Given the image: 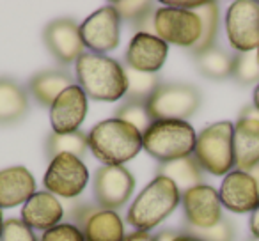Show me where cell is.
<instances>
[{
  "label": "cell",
  "instance_id": "1",
  "mask_svg": "<svg viewBox=\"0 0 259 241\" xmlns=\"http://www.w3.org/2000/svg\"><path fill=\"white\" fill-rule=\"evenodd\" d=\"M75 75L78 85L91 100L117 101L126 96L128 82L124 66L112 57L85 52L75 62Z\"/></svg>",
  "mask_w": 259,
  "mask_h": 241
},
{
  "label": "cell",
  "instance_id": "2",
  "mask_svg": "<svg viewBox=\"0 0 259 241\" xmlns=\"http://www.w3.org/2000/svg\"><path fill=\"white\" fill-rule=\"evenodd\" d=\"M89 151L105 165H122L142 149V133L121 119H105L87 133Z\"/></svg>",
  "mask_w": 259,
  "mask_h": 241
},
{
  "label": "cell",
  "instance_id": "3",
  "mask_svg": "<svg viewBox=\"0 0 259 241\" xmlns=\"http://www.w3.org/2000/svg\"><path fill=\"white\" fill-rule=\"evenodd\" d=\"M180 202L181 191L176 184L169 177L155 176V179L149 181L148 186L132 202L126 213V222L135 227V230L149 232L172 215Z\"/></svg>",
  "mask_w": 259,
  "mask_h": 241
},
{
  "label": "cell",
  "instance_id": "4",
  "mask_svg": "<svg viewBox=\"0 0 259 241\" xmlns=\"http://www.w3.org/2000/svg\"><path fill=\"white\" fill-rule=\"evenodd\" d=\"M197 133L187 121H153L142 133V149L160 163L194 155Z\"/></svg>",
  "mask_w": 259,
  "mask_h": 241
},
{
  "label": "cell",
  "instance_id": "5",
  "mask_svg": "<svg viewBox=\"0 0 259 241\" xmlns=\"http://www.w3.org/2000/svg\"><path fill=\"white\" fill-rule=\"evenodd\" d=\"M194 158L211 176H227L234 170V124L219 121L197 135Z\"/></svg>",
  "mask_w": 259,
  "mask_h": 241
},
{
  "label": "cell",
  "instance_id": "6",
  "mask_svg": "<svg viewBox=\"0 0 259 241\" xmlns=\"http://www.w3.org/2000/svg\"><path fill=\"white\" fill-rule=\"evenodd\" d=\"M146 105L153 121H187L201 107V92L188 83H162Z\"/></svg>",
  "mask_w": 259,
  "mask_h": 241
},
{
  "label": "cell",
  "instance_id": "7",
  "mask_svg": "<svg viewBox=\"0 0 259 241\" xmlns=\"http://www.w3.org/2000/svg\"><path fill=\"white\" fill-rule=\"evenodd\" d=\"M153 30L167 44L192 50L201 39L202 25L195 11L163 6L153 15Z\"/></svg>",
  "mask_w": 259,
  "mask_h": 241
},
{
  "label": "cell",
  "instance_id": "8",
  "mask_svg": "<svg viewBox=\"0 0 259 241\" xmlns=\"http://www.w3.org/2000/svg\"><path fill=\"white\" fill-rule=\"evenodd\" d=\"M89 183V170L82 158L73 155H59L50 160L43 184L55 197L75 199L85 190Z\"/></svg>",
  "mask_w": 259,
  "mask_h": 241
},
{
  "label": "cell",
  "instance_id": "9",
  "mask_svg": "<svg viewBox=\"0 0 259 241\" xmlns=\"http://www.w3.org/2000/svg\"><path fill=\"white\" fill-rule=\"evenodd\" d=\"M226 32L229 44L240 54L259 48V2L236 0L226 13Z\"/></svg>",
  "mask_w": 259,
  "mask_h": 241
},
{
  "label": "cell",
  "instance_id": "10",
  "mask_svg": "<svg viewBox=\"0 0 259 241\" xmlns=\"http://www.w3.org/2000/svg\"><path fill=\"white\" fill-rule=\"evenodd\" d=\"M135 190V177L124 165H103L96 170L93 191L98 206L105 209L122 208Z\"/></svg>",
  "mask_w": 259,
  "mask_h": 241
},
{
  "label": "cell",
  "instance_id": "11",
  "mask_svg": "<svg viewBox=\"0 0 259 241\" xmlns=\"http://www.w3.org/2000/svg\"><path fill=\"white\" fill-rule=\"evenodd\" d=\"M83 46L89 48L91 54L105 55L119 46L121 39V18L112 4L94 11L91 16L80 23Z\"/></svg>",
  "mask_w": 259,
  "mask_h": 241
},
{
  "label": "cell",
  "instance_id": "12",
  "mask_svg": "<svg viewBox=\"0 0 259 241\" xmlns=\"http://www.w3.org/2000/svg\"><path fill=\"white\" fill-rule=\"evenodd\" d=\"M75 225L82 230L85 241H122L124 222L117 211L105 209L101 206L80 204L71 213Z\"/></svg>",
  "mask_w": 259,
  "mask_h": 241
},
{
  "label": "cell",
  "instance_id": "13",
  "mask_svg": "<svg viewBox=\"0 0 259 241\" xmlns=\"http://www.w3.org/2000/svg\"><path fill=\"white\" fill-rule=\"evenodd\" d=\"M185 213V225L194 229H208L224 218L219 190L209 184H199L181 195Z\"/></svg>",
  "mask_w": 259,
  "mask_h": 241
},
{
  "label": "cell",
  "instance_id": "14",
  "mask_svg": "<svg viewBox=\"0 0 259 241\" xmlns=\"http://www.w3.org/2000/svg\"><path fill=\"white\" fill-rule=\"evenodd\" d=\"M43 41L48 52L61 64L76 62L83 52V41L80 34V25L71 18H57L45 27Z\"/></svg>",
  "mask_w": 259,
  "mask_h": 241
},
{
  "label": "cell",
  "instance_id": "15",
  "mask_svg": "<svg viewBox=\"0 0 259 241\" xmlns=\"http://www.w3.org/2000/svg\"><path fill=\"white\" fill-rule=\"evenodd\" d=\"M87 94L83 89L75 83L69 89H66L54 105L50 107V123L54 133H73L78 131L80 124L87 117Z\"/></svg>",
  "mask_w": 259,
  "mask_h": 241
},
{
  "label": "cell",
  "instance_id": "16",
  "mask_svg": "<svg viewBox=\"0 0 259 241\" xmlns=\"http://www.w3.org/2000/svg\"><path fill=\"white\" fill-rule=\"evenodd\" d=\"M219 195L222 208L238 215L252 213L259 206L257 184L254 177L245 170L234 169L227 176H224Z\"/></svg>",
  "mask_w": 259,
  "mask_h": 241
},
{
  "label": "cell",
  "instance_id": "17",
  "mask_svg": "<svg viewBox=\"0 0 259 241\" xmlns=\"http://www.w3.org/2000/svg\"><path fill=\"white\" fill-rule=\"evenodd\" d=\"M167 55H169V44L160 39L156 34L137 32L126 48L124 61L126 66L135 71L158 73L165 64Z\"/></svg>",
  "mask_w": 259,
  "mask_h": 241
},
{
  "label": "cell",
  "instance_id": "18",
  "mask_svg": "<svg viewBox=\"0 0 259 241\" xmlns=\"http://www.w3.org/2000/svg\"><path fill=\"white\" fill-rule=\"evenodd\" d=\"M64 216V208L50 191H36L22 208V220L32 230H47L59 225Z\"/></svg>",
  "mask_w": 259,
  "mask_h": 241
},
{
  "label": "cell",
  "instance_id": "19",
  "mask_svg": "<svg viewBox=\"0 0 259 241\" xmlns=\"http://www.w3.org/2000/svg\"><path fill=\"white\" fill-rule=\"evenodd\" d=\"M36 194V179L23 165L0 170V209L22 206Z\"/></svg>",
  "mask_w": 259,
  "mask_h": 241
},
{
  "label": "cell",
  "instance_id": "20",
  "mask_svg": "<svg viewBox=\"0 0 259 241\" xmlns=\"http://www.w3.org/2000/svg\"><path fill=\"white\" fill-rule=\"evenodd\" d=\"M259 163V121L238 117L234 123V167L248 172Z\"/></svg>",
  "mask_w": 259,
  "mask_h": 241
},
{
  "label": "cell",
  "instance_id": "21",
  "mask_svg": "<svg viewBox=\"0 0 259 241\" xmlns=\"http://www.w3.org/2000/svg\"><path fill=\"white\" fill-rule=\"evenodd\" d=\"M73 83V76L64 69H45L39 71L29 80V92L34 100L43 107L50 108L54 101L69 89Z\"/></svg>",
  "mask_w": 259,
  "mask_h": 241
},
{
  "label": "cell",
  "instance_id": "22",
  "mask_svg": "<svg viewBox=\"0 0 259 241\" xmlns=\"http://www.w3.org/2000/svg\"><path fill=\"white\" fill-rule=\"evenodd\" d=\"M29 112V94L13 78L0 76V126L20 123Z\"/></svg>",
  "mask_w": 259,
  "mask_h": 241
},
{
  "label": "cell",
  "instance_id": "23",
  "mask_svg": "<svg viewBox=\"0 0 259 241\" xmlns=\"http://www.w3.org/2000/svg\"><path fill=\"white\" fill-rule=\"evenodd\" d=\"M156 176L169 177L178 186V190L181 191V195L185 191L202 184V179H204L202 177V169L197 163V160L194 158V155L181 160H174V162L162 163L158 167V170H156Z\"/></svg>",
  "mask_w": 259,
  "mask_h": 241
},
{
  "label": "cell",
  "instance_id": "24",
  "mask_svg": "<svg viewBox=\"0 0 259 241\" xmlns=\"http://www.w3.org/2000/svg\"><path fill=\"white\" fill-rule=\"evenodd\" d=\"M234 55L227 54L219 46H213L202 54L195 55V66L199 73L209 80H224L233 75Z\"/></svg>",
  "mask_w": 259,
  "mask_h": 241
},
{
  "label": "cell",
  "instance_id": "25",
  "mask_svg": "<svg viewBox=\"0 0 259 241\" xmlns=\"http://www.w3.org/2000/svg\"><path fill=\"white\" fill-rule=\"evenodd\" d=\"M89 149L87 135L83 131H73V133H54L52 131L47 138V156L54 160L59 155H73L82 158Z\"/></svg>",
  "mask_w": 259,
  "mask_h": 241
},
{
  "label": "cell",
  "instance_id": "26",
  "mask_svg": "<svg viewBox=\"0 0 259 241\" xmlns=\"http://www.w3.org/2000/svg\"><path fill=\"white\" fill-rule=\"evenodd\" d=\"M195 15L201 20L202 32L199 43L190 50L194 54V57L215 46V39H217V34H219V23H220L219 4L217 2H204L201 8L195 9Z\"/></svg>",
  "mask_w": 259,
  "mask_h": 241
},
{
  "label": "cell",
  "instance_id": "27",
  "mask_svg": "<svg viewBox=\"0 0 259 241\" xmlns=\"http://www.w3.org/2000/svg\"><path fill=\"white\" fill-rule=\"evenodd\" d=\"M124 73H126V82H128L126 100H135V101L148 103V100L155 94V90L162 85L160 76L156 73L135 71V69L128 68V66H124Z\"/></svg>",
  "mask_w": 259,
  "mask_h": 241
},
{
  "label": "cell",
  "instance_id": "28",
  "mask_svg": "<svg viewBox=\"0 0 259 241\" xmlns=\"http://www.w3.org/2000/svg\"><path fill=\"white\" fill-rule=\"evenodd\" d=\"M112 8L117 11L119 18L132 22L137 29L155 15V4L144 0H117V2H112Z\"/></svg>",
  "mask_w": 259,
  "mask_h": 241
},
{
  "label": "cell",
  "instance_id": "29",
  "mask_svg": "<svg viewBox=\"0 0 259 241\" xmlns=\"http://www.w3.org/2000/svg\"><path fill=\"white\" fill-rule=\"evenodd\" d=\"M115 117L124 121V123L132 124V126H135L141 133H144V131L153 124V119H151V115H149L148 105H146L144 101L126 100L124 103L117 108Z\"/></svg>",
  "mask_w": 259,
  "mask_h": 241
},
{
  "label": "cell",
  "instance_id": "30",
  "mask_svg": "<svg viewBox=\"0 0 259 241\" xmlns=\"http://www.w3.org/2000/svg\"><path fill=\"white\" fill-rule=\"evenodd\" d=\"M233 76L241 85H250L259 83V62L257 52H247V54L234 55L233 64Z\"/></svg>",
  "mask_w": 259,
  "mask_h": 241
},
{
  "label": "cell",
  "instance_id": "31",
  "mask_svg": "<svg viewBox=\"0 0 259 241\" xmlns=\"http://www.w3.org/2000/svg\"><path fill=\"white\" fill-rule=\"evenodd\" d=\"M183 232L197 236L202 241H234V227L227 218H222L217 225L208 227V229H194V227L185 225Z\"/></svg>",
  "mask_w": 259,
  "mask_h": 241
},
{
  "label": "cell",
  "instance_id": "32",
  "mask_svg": "<svg viewBox=\"0 0 259 241\" xmlns=\"http://www.w3.org/2000/svg\"><path fill=\"white\" fill-rule=\"evenodd\" d=\"M0 241H39L34 230L20 218H8L4 222L2 239Z\"/></svg>",
  "mask_w": 259,
  "mask_h": 241
},
{
  "label": "cell",
  "instance_id": "33",
  "mask_svg": "<svg viewBox=\"0 0 259 241\" xmlns=\"http://www.w3.org/2000/svg\"><path fill=\"white\" fill-rule=\"evenodd\" d=\"M41 241H85V239H83L82 230L75 223H59L57 227L43 232Z\"/></svg>",
  "mask_w": 259,
  "mask_h": 241
},
{
  "label": "cell",
  "instance_id": "34",
  "mask_svg": "<svg viewBox=\"0 0 259 241\" xmlns=\"http://www.w3.org/2000/svg\"><path fill=\"white\" fill-rule=\"evenodd\" d=\"M122 241H156V236L146 232V230H134V232L126 234Z\"/></svg>",
  "mask_w": 259,
  "mask_h": 241
},
{
  "label": "cell",
  "instance_id": "35",
  "mask_svg": "<svg viewBox=\"0 0 259 241\" xmlns=\"http://www.w3.org/2000/svg\"><path fill=\"white\" fill-rule=\"evenodd\" d=\"M248 229H250L252 237H257L259 239V206L252 211L250 220H248Z\"/></svg>",
  "mask_w": 259,
  "mask_h": 241
},
{
  "label": "cell",
  "instance_id": "36",
  "mask_svg": "<svg viewBox=\"0 0 259 241\" xmlns=\"http://www.w3.org/2000/svg\"><path fill=\"white\" fill-rule=\"evenodd\" d=\"M240 117H248V119H255V121H259V110L252 105V107H245L243 110H241Z\"/></svg>",
  "mask_w": 259,
  "mask_h": 241
},
{
  "label": "cell",
  "instance_id": "37",
  "mask_svg": "<svg viewBox=\"0 0 259 241\" xmlns=\"http://www.w3.org/2000/svg\"><path fill=\"white\" fill-rule=\"evenodd\" d=\"M178 234L180 232H176V230H162V232L158 234V236H156V241H172L174 237L178 236Z\"/></svg>",
  "mask_w": 259,
  "mask_h": 241
},
{
  "label": "cell",
  "instance_id": "38",
  "mask_svg": "<svg viewBox=\"0 0 259 241\" xmlns=\"http://www.w3.org/2000/svg\"><path fill=\"white\" fill-rule=\"evenodd\" d=\"M172 241H202V239H199L197 236H192V234H188V232H180Z\"/></svg>",
  "mask_w": 259,
  "mask_h": 241
},
{
  "label": "cell",
  "instance_id": "39",
  "mask_svg": "<svg viewBox=\"0 0 259 241\" xmlns=\"http://www.w3.org/2000/svg\"><path fill=\"white\" fill-rule=\"evenodd\" d=\"M248 174H250V176L254 177L255 184H257V190H259V163L254 167V169H250V170H248Z\"/></svg>",
  "mask_w": 259,
  "mask_h": 241
},
{
  "label": "cell",
  "instance_id": "40",
  "mask_svg": "<svg viewBox=\"0 0 259 241\" xmlns=\"http://www.w3.org/2000/svg\"><path fill=\"white\" fill-rule=\"evenodd\" d=\"M252 101H254V107L259 110V83L255 85V89H254V98H252Z\"/></svg>",
  "mask_w": 259,
  "mask_h": 241
},
{
  "label": "cell",
  "instance_id": "41",
  "mask_svg": "<svg viewBox=\"0 0 259 241\" xmlns=\"http://www.w3.org/2000/svg\"><path fill=\"white\" fill-rule=\"evenodd\" d=\"M4 215H2V209H0V239H2V230H4Z\"/></svg>",
  "mask_w": 259,
  "mask_h": 241
},
{
  "label": "cell",
  "instance_id": "42",
  "mask_svg": "<svg viewBox=\"0 0 259 241\" xmlns=\"http://www.w3.org/2000/svg\"><path fill=\"white\" fill-rule=\"evenodd\" d=\"M248 241H259V239H257V237H250Z\"/></svg>",
  "mask_w": 259,
  "mask_h": 241
},
{
  "label": "cell",
  "instance_id": "43",
  "mask_svg": "<svg viewBox=\"0 0 259 241\" xmlns=\"http://www.w3.org/2000/svg\"><path fill=\"white\" fill-rule=\"evenodd\" d=\"M255 52H257V62H259V48H257V50H255Z\"/></svg>",
  "mask_w": 259,
  "mask_h": 241
}]
</instances>
